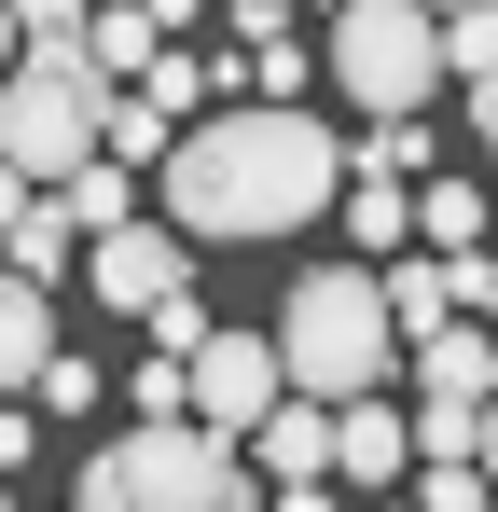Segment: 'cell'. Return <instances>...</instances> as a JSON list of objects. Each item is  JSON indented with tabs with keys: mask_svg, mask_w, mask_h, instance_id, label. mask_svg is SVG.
<instances>
[{
	"mask_svg": "<svg viewBox=\"0 0 498 512\" xmlns=\"http://www.w3.org/2000/svg\"><path fill=\"white\" fill-rule=\"evenodd\" d=\"M332 180H346V139L291 97H236V111H194L166 139V222L194 250H263V236H305L332 222Z\"/></svg>",
	"mask_w": 498,
	"mask_h": 512,
	"instance_id": "obj_1",
	"label": "cell"
},
{
	"mask_svg": "<svg viewBox=\"0 0 498 512\" xmlns=\"http://www.w3.org/2000/svg\"><path fill=\"white\" fill-rule=\"evenodd\" d=\"M388 374H402V333H388L374 263H319V277H291V305H277V388H305V402H360V388H388Z\"/></svg>",
	"mask_w": 498,
	"mask_h": 512,
	"instance_id": "obj_2",
	"label": "cell"
},
{
	"mask_svg": "<svg viewBox=\"0 0 498 512\" xmlns=\"http://www.w3.org/2000/svg\"><path fill=\"white\" fill-rule=\"evenodd\" d=\"M97 125H111V84L83 70V42H28V56L0 70V167L14 180L56 194V180L97 153Z\"/></svg>",
	"mask_w": 498,
	"mask_h": 512,
	"instance_id": "obj_3",
	"label": "cell"
},
{
	"mask_svg": "<svg viewBox=\"0 0 498 512\" xmlns=\"http://www.w3.org/2000/svg\"><path fill=\"white\" fill-rule=\"evenodd\" d=\"M319 70L346 84V111H429L443 97V14L429 0H332V42H319Z\"/></svg>",
	"mask_w": 498,
	"mask_h": 512,
	"instance_id": "obj_4",
	"label": "cell"
},
{
	"mask_svg": "<svg viewBox=\"0 0 498 512\" xmlns=\"http://www.w3.org/2000/svg\"><path fill=\"white\" fill-rule=\"evenodd\" d=\"M97 457H111L125 512H249L263 499L249 443H222V429H194V416H139L125 443H97Z\"/></svg>",
	"mask_w": 498,
	"mask_h": 512,
	"instance_id": "obj_5",
	"label": "cell"
},
{
	"mask_svg": "<svg viewBox=\"0 0 498 512\" xmlns=\"http://www.w3.org/2000/svg\"><path fill=\"white\" fill-rule=\"evenodd\" d=\"M263 402H277V333H222V319H208V333L180 346V416H194V429L249 443Z\"/></svg>",
	"mask_w": 498,
	"mask_h": 512,
	"instance_id": "obj_6",
	"label": "cell"
},
{
	"mask_svg": "<svg viewBox=\"0 0 498 512\" xmlns=\"http://www.w3.org/2000/svg\"><path fill=\"white\" fill-rule=\"evenodd\" d=\"M83 277H97V305H125V319H153L166 291H194V236L139 208V222H111V236H83Z\"/></svg>",
	"mask_w": 498,
	"mask_h": 512,
	"instance_id": "obj_7",
	"label": "cell"
},
{
	"mask_svg": "<svg viewBox=\"0 0 498 512\" xmlns=\"http://www.w3.org/2000/svg\"><path fill=\"white\" fill-rule=\"evenodd\" d=\"M415 471V429H402V402L388 388H360V402H332V485H360V499H388Z\"/></svg>",
	"mask_w": 498,
	"mask_h": 512,
	"instance_id": "obj_8",
	"label": "cell"
},
{
	"mask_svg": "<svg viewBox=\"0 0 498 512\" xmlns=\"http://www.w3.org/2000/svg\"><path fill=\"white\" fill-rule=\"evenodd\" d=\"M249 457H263L277 485H319V471H332V402H305V388H277V402L249 416Z\"/></svg>",
	"mask_w": 498,
	"mask_h": 512,
	"instance_id": "obj_9",
	"label": "cell"
},
{
	"mask_svg": "<svg viewBox=\"0 0 498 512\" xmlns=\"http://www.w3.org/2000/svg\"><path fill=\"white\" fill-rule=\"evenodd\" d=\"M42 346H56V291L0 263V402H28V374H42Z\"/></svg>",
	"mask_w": 498,
	"mask_h": 512,
	"instance_id": "obj_10",
	"label": "cell"
},
{
	"mask_svg": "<svg viewBox=\"0 0 498 512\" xmlns=\"http://www.w3.org/2000/svg\"><path fill=\"white\" fill-rule=\"evenodd\" d=\"M332 222H346L374 263H388V250H415V194H402L388 167H346V180H332Z\"/></svg>",
	"mask_w": 498,
	"mask_h": 512,
	"instance_id": "obj_11",
	"label": "cell"
},
{
	"mask_svg": "<svg viewBox=\"0 0 498 512\" xmlns=\"http://www.w3.org/2000/svg\"><path fill=\"white\" fill-rule=\"evenodd\" d=\"M498 388V333H415V402H485Z\"/></svg>",
	"mask_w": 498,
	"mask_h": 512,
	"instance_id": "obj_12",
	"label": "cell"
},
{
	"mask_svg": "<svg viewBox=\"0 0 498 512\" xmlns=\"http://www.w3.org/2000/svg\"><path fill=\"white\" fill-rule=\"evenodd\" d=\"M374 291H388V333H443V319H457V277H443V250H388L374 263Z\"/></svg>",
	"mask_w": 498,
	"mask_h": 512,
	"instance_id": "obj_13",
	"label": "cell"
},
{
	"mask_svg": "<svg viewBox=\"0 0 498 512\" xmlns=\"http://www.w3.org/2000/svg\"><path fill=\"white\" fill-rule=\"evenodd\" d=\"M153 56H166L153 0H97V14H83V70H97V84H139Z\"/></svg>",
	"mask_w": 498,
	"mask_h": 512,
	"instance_id": "obj_14",
	"label": "cell"
},
{
	"mask_svg": "<svg viewBox=\"0 0 498 512\" xmlns=\"http://www.w3.org/2000/svg\"><path fill=\"white\" fill-rule=\"evenodd\" d=\"M42 208H56V222H70V236H111V222H139V167H111V153H83V167L56 180V194H42Z\"/></svg>",
	"mask_w": 498,
	"mask_h": 512,
	"instance_id": "obj_15",
	"label": "cell"
},
{
	"mask_svg": "<svg viewBox=\"0 0 498 512\" xmlns=\"http://www.w3.org/2000/svg\"><path fill=\"white\" fill-rule=\"evenodd\" d=\"M415 250H485V180H429V194H415Z\"/></svg>",
	"mask_w": 498,
	"mask_h": 512,
	"instance_id": "obj_16",
	"label": "cell"
},
{
	"mask_svg": "<svg viewBox=\"0 0 498 512\" xmlns=\"http://www.w3.org/2000/svg\"><path fill=\"white\" fill-rule=\"evenodd\" d=\"M28 402H42V416H97V402H111V374H97L83 346H42V374H28Z\"/></svg>",
	"mask_w": 498,
	"mask_h": 512,
	"instance_id": "obj_17",
	"label": "cell"
},
{
	"mask_svg": "<svg viewBox=\"0 0 498 512\" xmlns=\"http://www.w3.org/2000/svg\"><path fill=\"white\" fill-rule=\"evenodd\" d=\"M443 84H498V0H457L443 14Z\"/></svg>",
	"mask_w": 498,
	"mask_h": 512,
	"instance_id": "obj_18",
	"label": "cell"
},
{
	"mask_svg": "<svg viewBox=\"0 0 498 512\" xmlns=\"http://www.w3.org/2000/svg\"><path fill=\"white\" fill-rule=\"evenodd\" d=\"M0 263H14V277H42V291H56V263H70V222H56V208H42V194H28V222H14V236H0Z\"/></svg>",
	"mask_w": 498,
	"mask_h": 512,
	"instance_id": "obj_19",
	"label": "cell"
},
{
	"mask_svg": "<svg viewBox=\"0 0 498 512\" xmlns=\"http://www.w3.org/2000/svg\"><path fill=\"white\" fill-rule=\"evenodd\" d=\"M415 512H485V471L471 457H415Z\"/></svg>",
	"mask_w": 498,
	"mask_h": 512,
	"instance_id": "obj_20",
	"label": "cell"
},
{
	"mask_svg": "<svg viewBox=\"0 0 498 512\" xmlns=\"http://www.w3.org/2000/svg\"><path fill=\"white\" fill-rule=\"evenodd\" d=\"M0 14H14V42H83L97 0H0Z\"/></svg>",
	"mask_w": 498,
	"mask_h": 512,
	"instance_id": "obj_21",
	"label": "cell"
},
{
	"mask_svg": "<svg viewBox=\"0 0 498 512\" xmlns=\"http://www.w3.org/2000/svg\"><path fill=\"white\" fill-rule=\"evenodd\" d=\"M125 416H180V360H166V346L125 374Z\"/></svg>",
	"mask_w": 498,
	"mask_h": 512,
	"instance_id": "obj_22",
	"label": "cell"
},
{
	"mask_svg": "<svg viewBox=\"0 0 498 512\" xmlns=\"http://www.w3.org/2000/svg\"><path fill=\"white\" fill-rule=\"evenodd\" d=\"M28 457H42V402H0V485H14Z\"/></svg>",
	"mask_w": 498,
	"mask_h": 512,
	"instance_id": "obj_23",
	"label": "cell"
},
{
	"mask_svg": "<svg viewBox=\"0 0 498 512\" xmlns=\"http://www.w3.org/2000/svg\"><path fill=\"white\" fill-rule=\"evenodd\" d=\"M471 471H485V499H498V388H485V416H471Z\"/></svg>",
	"mask_w": 498,
	"mask_h": 512,
	"instance_id": "obj_24",
	"label": "cell"
},
{
	"mask_svg": "<svg viewBox=\"0 0 498 512\" xmlns=\"http://www.w3.org/2000/svg\"><path fill=\"white\" fill-rule=\"evenodd\" d=\"M471 139H485V167H498V84H471Z\"/></svg>",
	"mask_w": 498,
	"mask_h": 512,
	"instance_id": "obj_25",
	"label": "cell"
},
{
	"mask_svg": "<svg viewBox=\"0 0 498 512\" xmlns=\"http://www.w3.org/2000/svg\"><path fill=\"white\" fill-rule=\"evenodd\" d=\"M28 194H42V180H14V167H0V236H14V222H28Z\"/></svg>",
	"mask_w": 498,
	"mask_h": 512,
	"instance_id": "obj_26",
	"label": "cell"
},
{
	"mask_svg": "<svg viewBox=\"0 0 498 512\" xmlns=\"http://www.w3.org/2000/svg\"><path fill=\"white\" fill-rule=\"evenodd\" d=\"M277 512H332V471H319V485H277Z\"/></svg>",
	"mask_w": 498,
	"mask_h": 512,
	"instance_id": "obj_27",
	"label": "cell"
},
{
	"mask_svg": "<svg viewBox=\"0 0 498 512\" xmlns=\"http://www.w3.org/2000/svg\"><path fill=\"white\" fill-rule=\"evenodd\" d=\"M277 14H291V0H236V28H277Z\"/></svg>",
	"mask_w": 498,
	"mask_h": 512,
	"instance_id": "obj_28",
	"label": "cell"
},
{
	"mask_svg": "<svg viewBox=\"0 0 498 512\" xmlns=\"http://www.w3.org/2000/svg\"><path fill=\"white\" fill-rule=\"evenodd\" d=\"M429 14H457V0H429Z\"/></svg>",
	"mask_w": 498,
	"mask_h": 512,
	"instance_id": "obj_29",
	"label": "cell"
},
{
	"mask_svg": "<svg viewBox=\"0 0 498 512\" xmlns=\"http://www.w3.org/2000/svg\"><path fill=\"white\" fill-rule=\"evenodd\" d=\"M0 512H14V485H0Z\"/></svg>",
	"mask_w": 498,
	"mask_h": 512,
	"instance_id": "obj_30",
	"label": "cell"
}]
</instances>
